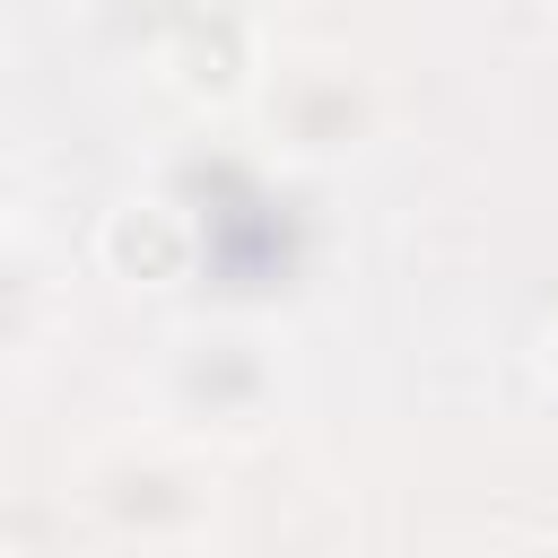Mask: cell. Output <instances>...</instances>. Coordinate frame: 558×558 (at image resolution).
<instances>
[{
	"label": "cell",
	"mask_w": 558,
	"mask_h": 558,
	"mask_svg": "<svg viewBox=\"0 0 558 558\" xmlns=\"http://www.w3.org/2000/svg\"><path fill=\"white\" fill-rule=\"evenodd\" d=\"M253 122H262V140L279 157L331 166V157H349V148H366L384 131V87L331 44H296V52L270 44V70L253 87Z\"/></svg>",
	"instance_id": "obj_2"
},
{
	"label": "cell",
	"mask_w": 558,
	"mask_h": 558,
	"mask_svg": "<svg viewBox=\"0 0 558 558\" xmlns=\"http://www.w3.org/2000/svg\"><path fill=\"white\" fill-rule=\"evenodd\" d=\"M96 262H105V279H122L140 296H166L201 270V218L174 192H122L96 218Z\"/></svg>",
	"instance_id": "obj_5"
},
{
	"label": "cell",
	"mask_w": 558,
	"mask_h": 558,
	"mask_svg": "<svg viewBox=\"0 0 558 558\" xmlns=\"http://www.w3.org/2000/svg\"><path fill=\"white\" fill-rule=\"evenodd\" d=\"M157 87L183 96L192 113H244L262 70H270V26L244 0H183L157 26Z\"/></svg>",
	"instance_id": "obj_4"
},
{
	"label": "cell",
	"mask_w": 558,
	"mask_h": 558,
	"mask_svg": "<svg viewBox=\"0 0 558 558\" xmlns=\"http://www.w3.org/2000/svg\"><path fill=\"white\" fill-rule=\"evenodd\" d=\"M157 410L174 436H262L279 418V349L253 323H192L157 357Z\"/></svg>",
	"instance_id": "obj_1"
},
{
	"label": "cell",
	"mask_w": 558,
	"mask_h": 558,
	"mask_svg": "<svg viewBox=\"0 0 558 558\" xmlns=\"http://www.w3.org/2000/svg\"><path fill=\"white\" fill-rule=\"evenodd\" d=\"M523 558H558V541H532V549H523Z\"/></svg>",
	"instance_id": "obj_7"
},
{
	"label": "cell",
	"mask_w": 558,
	"mask_h": 558,
	"mask_svg": "<svg viewBox=\"0 0 558 558\" xmlns=\"http://www.w3.org/2000/svg\"><path fill=\"white\" fill-rule=\"evenodd\" d=\"M87 514L131 549H183L209 532V471L183 445H113L87 462Z\"/></svg>",
	"instance_id": "obj_3"
},
{
	"label": "cell",
	"mask_w": 558,
	"mask_h": 558,
	"mask_svg": "<svg viewBox=\"0 0 558 558\" xmlns=\"http://www.w3.org/2000/svg\"><path fill=\"white\" fill-rule=\"evenodd\" d=\"M35 305H44V279L17 244H0V349H17L35 331Z\"/></svg>",
	"instance_id": "obj_6"
},
{
	"label": "cell",
	"mask_w": 558,
	"mask_h": 558,
	"mask_svg": "<svg viewBox=\"0 0 558 558\" xmlns=\"http://www.w3.org/2000/svg\"><path fill=\"white\" fill-rule=\"evenodd\" d=\"M0 558H9V549H0Z\"/></svg>",
	"instance_id": "obj_9"
},
{
	"label": "cell",
	"mask_w": 558,
	"mask_h": 558,
	"mask_svg": "<svg viewBox=\"0 0 558 558\" xmlns=\"http://www.w3.org/2000/svg\"><path fill=\"white\" fill-rule=\"evenodd\" d=\"M0 209H9V166H0Z\"/></svg>",
	"instance_id": "obj_8"
}]
</instances>
